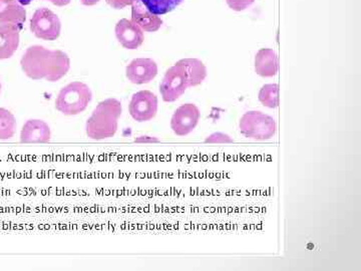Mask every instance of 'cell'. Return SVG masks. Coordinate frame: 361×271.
<instances>
[{
  "label": "cell",
  "instance_id": "cell-2",
  "mask_svg": "<svg viewBox=\"0 0 361 271\" xmlns=\"http://www.w3.org/2000/svg\"><path fill=\"white\" fill-rule=\"evenodd\" d=\"M123 113L122 103L116 99H106L97 104L85 123V133L94 141L110 139L118 132V120Z\"/></svg>",
  "mask_w": 361,
  "mask_h": 271
},
{
  "label": "cell",
  "instance_id": "cell-20",
  "mask_svg": "<svg viewBox=\"0 0 361 271\" xmlns=\"http://www.w3.org/2000/svg\"><path fill=\"white\" fill-rule=\"evenodd\" d=\"M205 142L209 144H227V143H232L233 140L224 133H214L207 138Z\"/></svg>",
  "mask_w": 361,
  "mask_h": 271
},
{
  "label": "cell",
  "instance_id": "cell-10",
  "mask_svg": "<svg viewBox=\"0 0 361 271\" xmlns=\"http://www.w3.org/2000/svg\"><path fill=\"white\" fill-rule=\"evenodd\" d=\"M116 37L127 49H137L144 42V32L132 20H121L116 25Z\"/></svg>",
  "mask_w": 361,
  "mask_h": 271
},
{
  "label": "cell",
  "instance_id": "cell-22",
  "mask_svg": "<svg viewBox=\"0 0 361 271\" xmlns=\"http://www.w3.org/2000/svg\"><path fill=\"white\" fill-rule=\"evenodd\" d=\"M135 1V0H106L111 6L116 9H122L126 6H132Z\"/></svg>",
  "mask_w": 361,
  "mask_h": 271
},
{
  "label": "cell",
  "instance_id": "cell-6",
  "mask_svg": "<svg viewBox=\"0 0 361 271\" xmlns=\"http://www.w3.org/2000/svg\"><path fill=\"white\" fill-rule=\"evenodd\" d=\"M30 30L37 39L58 40L61 35V23L59 16L49 8H39L33 14L30 20Z\"/></svg>",
  "mask_w": 361,
  "mask_h": 271
},
{
  "label": "cell",
  "instance_id": "cell-17",
  "mask_svg": "<svg viewBox=\"0 0 361 271\" xmlns=\"http://www.w3.org/2000/svg\"><path fill=\"white\" fill-rule=\"evenodd\" d=\"M18 123L16 116L7 109L0 108V140L13 139L16 133Z\"/></svg>",
  "mask_w": 361,
  "mask_h": 271
},
{
  "label": "cell",
  "instance_id": "cell-13",
  "mask_svg": "<svg viewBox=\"0 0 361 271\" xmlns=\"http://www.w3.org/2000/svg\"><path fill=\"white\" fill-rule=\"evenodd\" d=\"M132 21L142 30L148 32H157L163 25V20L158 16L149 13L140 0H135L133 4Z\"/></svg>",
  "mask_w": 361,
  "mask_h": 271
},
{
  "label": "cell",
  "instance_id": "cell-12",
  "mask_svg": "<svg viewBox=\"0 0 361 271\" xmlns=\"http://www.w3.org/2000/svg\"><path fill=\"white\" fill-rule=\"evenodd\" d=\"M20 28L9 23H0V61L8 59L20 47Z\"/></svg>",
  "mask_w": 361,
  "mask_h": 271
},
{
  "label": "cell",
  "instance_id": "cell-1",
  "mask_svg": "<svg viewBox=\"0 0 361 271\" xmlns=\"http://www.w3.org/2000/svg\"><path fill=\"white\" fill-rule=\"evenodd\" d=\"M21 70L32 80L56 83L71 68V59L65 52L51 51L42 45L28 47L20 59Z\"/></svg>",
  "mask_w": 361,
  "mask_h": 271
},
{
  "label": "cell",
  "instance_id": "cell-26",
  "mask_svg": "<svg viewBox=\"0 0 361 271\" xmlns=\"http://www.w3.org/2000/svg\"><path fill=\"white\" fill-rule=\"evenodd\" d=\"M18 1H20L21 6H28L32 0H18Z\"/></svg>",
  "mask_w": 361,
  "mask_h": 271
},
{
  "label": "cell",
  "instance_id": "cell-7",
  "mask_svg": "<svg viewBox=\"0 0 361 271\" xmlns=\"http://www.w3.org/2000/svg\"><path fill=\"white\" fill-rule=\"evenodd\" d=\"M158 97L149 90H140L133 95L129 104L130 115L139 123L148 122L158 113Z\"/></svg>",
  "mask_w": 361,
  "mask_h": 271
},
{
  "label": "cell",
  "instance_id": "cell-25",
  "mask_svg": "<svg viewBox=\"0 0 361 271\" xmlns=\"http://www.w3.org/2000/svg\"><path fill=\"white\" fill-rule=\"evenodd\" d=\"M80 2H82L84 6H92L97 4V2H99V0H80Z\"/></svg>",
  "mask_w": 361,
  "mask_h": 271
},
{
  "label": "cell",
  "instance_id": "cell-21",
  "mask_svg": "<svg viewBox=\"0 0 361 271\" xmlns=\"http://www.w3.org/2000/svg\"><path fill=\"white\" fill-rule=\"evenodd\" d=\"M230 8L235 11H242L252 6L255 0H226Z\"/></svg>",
  "mask_w": 361,
  "mask_h": 271
},
{
  "label": "cell",
  "instance_id": "cell-11",
  "mask_svg": "<svg viewBox=\"0 0 361 271\" xmlns=\"http://www.w3.org/2000/svg\"><path fill=\"white\" fill-rule=\"evenodd\" d=\"M20 138L23 144H45L51 141V127L42 120H28L23 126Z\"/></svg>",
  "mask_w": 361,
  "mask_h": 271
},
{
  "label": "cell",
  "instance_id": "cell-5",
  "mask_svg": "<svg viewBox=\"0 0 361 271\" xmlns=\"http://www.w3.org/2000/svg\"><path fill=\"white\" fill-rule=\"evenodd\" d=\"M188 88H191V80L185 66L177 61L171 66L160 85L161 99L166 103H173L185 94Z\"/></svg>",
  "mask_w": 361,
  "mask_h": 271
},
{
  "label": "cell",
  "instance_id": "cell-24",
  "mask_svg": "<svg viewBox=\"0 0 361 271\" xmlns=\"http://www.w3.org/2000/svg\"><path fill=\"white\" fill-rule=\"evenodd\" d=\"M47 1H51L52 4L56 6H66L70 4L71 0H47Z\"/></svg>",
  "mask_w": 361,
  "mask_h": 271
},
{
  "label": "cell",
  "instance_id": "cell-27",
  "mask_svg": "<svg viewBox=\"0 0 361 271\" xmlns=\"http://www.w3.org/2000/svg\"><path fill=\"white\" fill-rule=\"evenodd\" d=\"M1 90H2V85H1V80H0V94H1Z\"/></svg>",
  "mask_w": 361,
  "mask_h": 271
},
{
  "label": "cell",
  "instance_id": "cell-23",
  "mask_svg": "<svg viewBox=\"0 0 361 271\" xmlns=\"http://www.w3.org/2000/svg\"><path fill=\"white\" fill-rule=\"evenodd\" d=\"M135 141L137 143H153L159 142V140L156 139V138L149 137V136H142V137L135 139Z\"/></svg>",
  "mask_w": 361,
  "mask_h": 271
},
{
  "label": "cell",
  "instance_id": "cell-3",
  "mask_svg": "<svg viewBox=\"0 0 361 271\" xmlns=\"http://www.w3.org/2000/svg\"><path fill=\"white\" fill-rule=\"evenodd\" d=\"M92 99V90L82 82H73L61 90L56 109L65 116H77L87 110Z\"/></svg>",
  "mask_w": 361,
  "mask_h": 271
},
{
  "label": "cell",
  "instance_id": "cell-9",
  "mask_svg": "<svg viewBox=\"0 0 361 271\" xmlns=\"http://www.w3.org/2000/svg\"><path fill=\"white\" fill-rule=\"evenodd\" d=\"M158 75V65L152 59H135L126 68L128 80L134 85L149 84Z\"/></svg>",
  "mask_w": 361,
  "mask_h": 271
},
{
  "label": "cell",
  "instance_id": "cell-4",
  "mask_svg": "<svg viewBox=\"0 0 361 271\" xmlns=\"http://www.w3.org/2000/svg\"><path fill=\"white\" fill-rule=\"evenodd\" d=\"M240 133L248 139L267 141L276 134L277 124L272 116L260 111H249L240 119Z\"/></svg>",
  "mask_w": 361,
  "mask_h": 271
},
{
  "label": "cell",
  "instance_id": "cell-15",
  "mask_svg": "<svg viewBox=\"0 0 361 271\" xmlns=\"http://www.w3.org/2000/svg\"><path fill=\"white\" fill-rule=\"evenodd\" d=\"M279 61L276 52L271 49H261L255 56V71L262 78H272L276 76Z\"/></svg>",
  "mask_w": 361,
  "mask_h": 271
},
{
  "label": "cell",
  "instance_id": "cell-18",
  "mask_svg": "<svg viewBox=\"0 0 361 271\" xmlns=\"http://www.w3.org/2000/svg\"><path fill=\"white\" fill-rule=\"evenodd\" d=\"M149 13L155 16L171 13L183 0H140Z\"/></svg>",
  "mask_w": 361,
  "mask_h": 271
},
{
  "label": "cell",
  "instance_id": "cell-14",
  "mask_svg": "<svg viewBox=\"0 0 361 271\" xmlns=\"http://www.w3.org/2000/svg\"><path fill=\"white\" fill-rule=\"evenodd\" d=\"M25 20V7L18 0H0V23H9L21 28Z\"/></svg>",
  "mask_w": 361,
  "mask_h": 271
},
{
  "label": "cell",
  "instance_id": "cell-19",
  "mask_svg": "<svg viewBox=\"0 0 361 271\" xmlns=\"http://www.w3.org/2000/svg\"><path fill=\"white\" fill-rule=\"evenodd\" d=\"M258 99L266 108H277L279 104V88L276 84L263 85L259 92Z\"/></svg>",
  "mask_w": 361,
  "mask_h": 271
},
{
  "label": "cell",
  "instance_id": "cell-16",
  "mask_svg": "<svg viewBox=\"0 0 361 271\" xmlns=\"http://www.w3.org/2000/svg\"><path fill=\"white\" fill-rule=\"evenodd\" d=\"M180 63L186 68L191 80V87H197L205 80L207 68L203 61L198 59H183Z\"/></svg>",
  "mask_w": 361,
  "mask_h": 271
},
{
  "label": "cell",
  "instance_id": "cell-8",
  "mask_svg": "<svg viewBox=\"0 0 361 271\" xmlns=\"http://www.w3.org/2000/svg\"><path fill=\"white\" fill-rule=\"evenodd\" d=\"M201 119L200 110L194 104L180 106L171 119V129L179 137H185L193 132Z\"/></svg>",
  "mask_w": 361,
  "mask_h": 271
}]
</instances>
